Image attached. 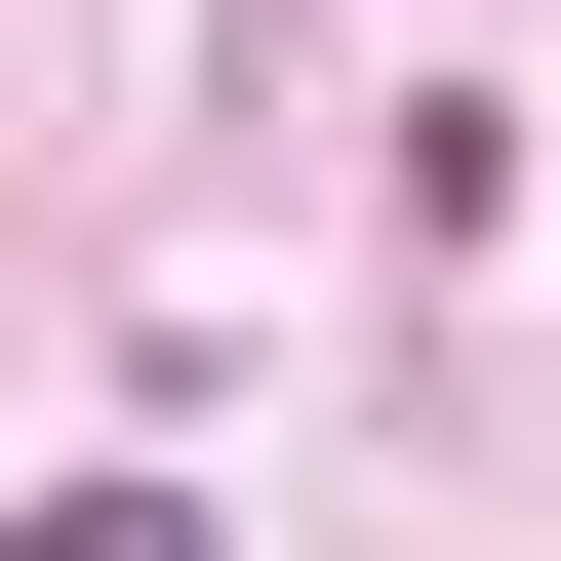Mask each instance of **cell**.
<instances>
[{
	"mask_svg": "<svg viewBox=\"0 0 561 561\" xmlns=\"http://www.w3.org/2000/svg\"><path fill=\"white\" fill-rule=\"evenodd\" d=\"M0 561H201V522H161V481H41V522H0Z\"/></svg>",
	"mask_w": 561,
	"mask_h": 561,
	"instance_id": "1",
	"label": "cell"
}]
</instances>
